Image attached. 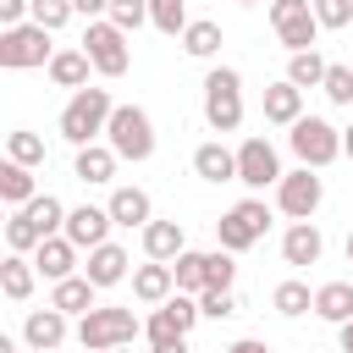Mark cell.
Returning a JSON list of instances; mask_svg holds the SVG:
<instances>
[{"label":"cell","mask_w":353,"mask_h":353,"mask_svg":"<svg viewBox=\"0 0 353 353\" xmlns=\"http://www.w3.org/2000/svg\"><path fill=\"white\" fill-rule=\"evenodd\" d=\"M110 116H116L110 88H77V94L66 99V110H61V138H66L72 149H88L94 138H105Z\"/></svg>","instance_id":"obj_1"},{"label":"cell","mask_w":353,"mask_h":353,"mask_svg":"<svg viewBox=\"0 0 353 353\" xmlns=\"http://www.w3.org/2000/svg\"><path fill=\"white\" fill-rule=\"evenodd\" d=\"M132 336H143V325H138V314L121 309V303H99L94 314L77 320L83 353H116V347H132Z\"/></svg>","instance_id":"obj_2"},{"label":"cell","mask_w":353,"mask_h":353,"mask_svg":"<svg viewBox=\"0 0 353 353\" xmlns=\"http://www.w3.org/2000/svg\"><path fill=\"white\" fill-rule=\"evenodd\" d=\"M105 143L116 149V160L143 165V160L154 154V121H149V110H143V105H116V116H110V127H105Z\"/></svg>","instance_id":"obj_3"},{"label":"cell","mask_w":353,"mask_h":353,"mask_svg":"<svg viewBox=\"0 0 353 353\" xmlns=\"http://www.w3.org/2000/svg\"><path fill=\"white\" fill-rule=\"evenodd\" d=\"M204 121L215 132H237L243 127V77L232 66H215L204 77Z\"/></svg>","instance_id":"obj_4"},{"label":"cell","mask_w":353,"mask_h":353,"mask_svg":"<svg viewBox=\"0 0 353 353\" xmlns=\"http://www.w3.org/2000/svg\"><path fill=\"white\" fill-rule=\"evenodd\" d=\"M287 143H292V154H298L309 171H325V165L342 154V132H336L325 116H298L292 132H287Z\"/></svg>","instance_id":"obj_5"},{"label":"cell","mask_w":353,"mask_h":353,"mask_svg":"<svg viewBox=\"0 0 353 353\" xmlns=\"http://www.w3.org/2000/svg\"><path fill=\"white\" fill-rule=\"evenodd\" d=\"M265 226H270L265 199H243V204H232V210L215 221V243H221L226 254H243V248H254V243L265 237Z\"/></svg>","instance_id":"obj_6"},{"label":"cell","mask_w":353,"mask_h":353,"mask_svg":"<svg viewBox=\"0 0 353 353\" xmlns=\"http://www.w3.org/2000/svg\"><path fill=\"white\" fill-rule=\"evenodd\" d=\"M55 50H50V33L39 22H22V28H0V66L6 72H28V66H50Z\"/></svg>","instance_id":"obj_7"},{"label":"cell","mask_w":353,"mask_h":353,"mask_svg":"<svg viewBox=\"0 0 353 353\" xmlns=\"http://www.w3.org/2000/svg\"><path fill=\"white\" fill-rule=\"evenodd\" d=\"M270 28H276V39H281L292 55L314 50V39H320L314 0H270Z\"/></svg>","instance_id":"obj_8"},{"label":"cell","mask_w":353,"mask_h":353,"mask_svg":"<svg viewBox=\"0 0 353 353\" xmlns=\"http://www.w3.org/2000/svg\"><path fill=\"white\" fill-rule=\"evenodd\" d=\"M83 50H88V61H94V72H99V77H121V72L132 66L127 33H121V28L110 22V17L88 22V33H83Z\"/></svg>","instance_id":"obj_9"},{"label":"cell","mask_w":353,"mask_h":353,"mask_svg":"<svg viewBox=\"0 0 353 353\" xmlns=\"http://www.w3.org/2000/svg\"><path fill=\"white\" fill-rule=\"evenodd\" d=\"M320 199H325V182H320V171H309V165L287 171V176H281V188H276V210H281V215H292V221H314Z\"/></svg>","instance_id":"obj_10"},{"label":"cell","mask_w":353,"mask_h":353,"mask_svg":"<svg viewBox=\"0 0 353 353\" xmlns=\"http://www.w3.org/2000/svg\"><path fill=\"white\" fill-rule=\"evenodd\" d=\"M281 160L270 149V138H243L237 143V182L243 188H281Z\"/></svg>","instance_id":"obj_11"},{"label":"cell","mask_w":353,"mask_h":353,"mask_svg":"<svg viewBox=\"0 0 353 353\" xmlns=\"http://www.w3.org/2000/svg\"><path fill=\"white\" fill-rule=\"evenodd\" d=\"M110 210H99V204H77V210H66V243H77V248H99V243H110Z\"/></svg>","instance_id":"obj_12"},{"label":"cell","mask_w":353,"mask_h":353,"mask_svg":"<svg viewBox=\"0 0 353 353\" xmlns=\"http://www.w3.org/2000/svg\"><path fill=\"white\" fill-rule=\"evenodd\" d=\"M22 336H28V347H39V353H55V347L66 342V314H61L55 303H44V309H33V314L22 320Z\"/></svg>","instance_id":"obj_13"},{"label":"cell","mask_w":353,"mask_h":353,"mask_svg":"<svg viewBox=\"0 0 353 353\" xmlns=\"http://www.w3.org/2000/svg\"><path fill=\"white\" fill-rule=\"evenodd\" d=\"M143 254L160 259V265L182 259V254H188V232H182V221H149V226H143Z\"/></svg>","instance_id":"obj_14"},{"label":"cell","mask_w":353,"mask_h":353,"mask_svg":"<svg viewBox=\"0 0 353 353\" xmlns=\"http://www.w3.org/2000/svg\"><path fill=\"white\" fill-rule=\"evenodd\" d=\"M320 254H325L320 226H314V221H292L287 237H281V259H287V265H320Z\"/></svg>","instance_id":"obj_15"},{"label":"cell","mask_w":353,"mask_h":353,"mask_svg":"<svg viewBox=\"0 0 353 353\" xmlns=\"http://www.w3.org/2000/svg\"><path fill=\"white\" fill-rule=\"evenodd\" d=\"M127 248L121 243H99V248H88V265H83V276L94 281V287H116V281H127Z\"/></svg>","instance_id":"obj_16"},{"label":"cell","mask_w":353,"mask_h":353,"mask_svg":"<svg viewBox=\"0 0 353 353\" xmlns=\"http://www.w3.org/2000/svg\"><path fill=\"white\" fill-rule=\"evenodd\" d=\"M171 292H176V276H171V265L149 259V265H138V270H132V298H138V303L160 309V303H165Z\"/></svg>","instance_id":"obj_17"},{"label":"cell","mask_w":353,"mask_h":353,"mask_svg":"<svg viewBox=\"0 0 353 353\" xmlns=\"http://www.w3.org/2000/svg\"><path fill=\"white\" fill-rule=\"evenodd\" d=\"M72 265H77V243H66V237H44V243L33 248V270H39L44 281H66Z\"/></svg>","instance_id":"obj_18"},{"label":"cell","mask_w":353,"mask_h":353,"mask_svg":"<svg viewBox=\"0 0 353 353\" xmlns=\"http://www.w3.org/2000/svg\"><path fill=\"white\" fill-rule=\"evenodd\" d=\"M193 171L204 182H237V149H226L221 138L215 143H199L193 149Z\"/></svg>","instance_id":"obj_19"},{"label":"cell","mask_w":353,"mask_h":353,"mask_svg":"<svg viewBox=\"0 0 353 353\" xmlns=\"http://www.w3.org/2000/svg\"><path fill=\"white\" fill-rule=\"evenodd\" d=\"M105 210H110V221H116V226H138V232L154 221V215H149V193H143V188H116Z\"/></svg>","instance_id":"obj_20"},{"label":"cell","mask_w":353,"mask_h":353,"mask_svg":"<svg viewBox=\"0 0 353 353\" xmlns=\"http://www.w3.org/2000/svg\"><path fill=\"white\" fill-rule=\"evenodd\" d=\"M94 281L88 276H66V281H55V292H50V303L61 309V314H94L99 303H94Z\"/></svg>","instance_id":"obj_21"},{"label":"cell","mask_w":353,"mask_h":353,"mask_svg":"<svg viewBox=\"0 0 353 353\" xmlns=\"http://www.w3.org/2000/svg\"><path fill=\"white\" fill-rule=\"evenodd\" d=\"M314 314L331 320V325H347V320H353V281H325V287H314Z\"/></svg>","instance_id":"obj_22"},{"label":"cell","mask_w":353,"mask_h":353,"mask_svg":"<svg viewBox=\"0 0 353 353\" xmlns=\"http://www.w3.org/2000/svg\"><path fill=\"white\" fill-rule=\"evenodd\" d=\"M88 66H94L88 50H55V61H50V83L77 94V88H88Z\"/></svg>","instance_id":"obj_23"},{"label":"cell","mask_w":353,"mask_h":353,"mask_svg":"<svg viewBox=\"0 0 353 353\" xmlns=\"http://www.w3.org/2000/svg\"><path fill=\"white\" fill-rule=\"evenodd\" d=\"M303 116V88H292L287 77L276 83V88H265V121H276V127H292Z\"/></svg>","instance_id":"obj_24"},{"label":"cell","mask_w":353,"mask_h":353,"mask_svg":"<svg viewBox=\"0 0 353 353\" xmlns=\"http://www.w3.org/2000/svg\"><path fill=\"white\" fill-rule=\"evenodd\" d=\"M0 199H6L11 210H28V204L39 199V188H33V165L6 160V165H0Z\"/></svg>","instance_id":"obj_25"},{"label":"cell","mask_w":353,"mask_h":353,"mask_svg":"<svg viewBox=\"0 0 353 353\" xmlns=\"http://www.w3.org/2000/svg\"><path fill=\"white\" fill-rule=\"evenodd\" d=\"M33 276H39V270H33V259H28V254H6V259H0V292H6L11 303H28Z\"/></svg>","instance_id":"obj_26"},{"label":"cell","mask_w":353,"mask_h":353,"mask_svg":"<svg viewBox=\"0 0 353 353\" xmlns=\"http://www.w3.org/2000/svg\"><path fill=\"white\" fill-rule=\"evenodd\" d=\"M171 276H176V292H188V298H199V292H210V254H182V259H171Z\"/></svg>","instance_id":"obj_27"},{"label":"cell","mask_w":353,"mask_h":353,"mask_svg":"<svg viewBox=\"0 0 353 353\" xmlns=\"http://www.w3.org/2000/svg\"><path fill=\"white\" fill-rule=\"evenodd\" d=\"M77 182H110L116 176V149L110 143H88V149H77Z\"/></svg>","instance_id":"obj_28"},{"label":"cell","mask_w":353,"mask_h":353,"mask_svg":"<svg viewBox=\"0 0 353 353\" xmlns=\"http://www.w3.org/2000/svg\"><path fill=\"white\" fill-rule=\"evenodd\" d=\"M22 215L39 226V237H61V232H66V204H61L55 193H39V199H33Z\"/></svg>","instance_id":"obj_29"},{"label":"cell","mask_w":353,"mask_h":353,"mask_svg":"<svg viewBox=\"0 0 353 353\" xmlns=\"http://www.w3.org/2000/svg\"><path fill=\"white\" fill-rule=\"evenodd\" d=\"M325 72H331V61H325L320 50H303V55L287 61V83H292V88H320Z\"/></svg>","instance_id":"obj_30"},{"label":"cell","mask_w":353,"mask_h":353,"mask_svg":"<svg viewBox=\"0 0 353 353\" xmlns=\"http://www.w3.org/2000/svg\"><path fill=\"white\" fill-rule=\"evenodd\" d=\"M270 303H276V314L298 320V314H309V309H314V292H309V281H281Z\"/></svg>","instance_id":"obj_31"},{"label":"cell","mask_w":353,"mask_h":353,"mask_svg":"<svg viewBox=\"0 0 353 353\" xmlns=\"http://www.w3.org/2000/svg\"><path fill=\"white\" fill-rule=\"evenodd\" d=\"M182 50H188V55H199V61H210V55L221 50V28H215V22H204V17H199V22H188Z\"/></svg>","instance_id":"obj_32"},{"label":"cell","mask_w":353,"mask_h":353,"mask_svg":"<svg viewBox=\"0 0 353 353\" xmlns=\"http://www.w3.org/2000/svg\"><path fill=\"white\" fill-rule=\"evenodd\" d=\"M143 336H149V347H171V342H182L188 331H182V325H176V314H171V309L160 303V309H154V314L143 320Z\"/></svg>","instance_id":"obj_33"},{"label":"cell","mask_w":353,"mask_h":353,"mask_svg":"<svg viewBox=\"0 0 353 353\" xmlns=\"http://www.w3.org/2000/svg\"><path fill=\"white\" fill-rule=\"evenodd\" d=\"M149 22L160 28V33H188V0H149Z\"/></svg>","instance_id":"obj_34"},{"label":"cell","mask_w":353,"mask_h":353,"mask_svg":"<svg viewBox=\"0 0 353 353\" xmlns=\"http://www.w3.org/2000/svg\"><path fill=\"white\" fill-rule=\"evenodd\" d=\"M6 154H11L17 165H44V138L28 132V127H17V132L6 138Z\"/></svg>","instance_id":"obj_35"},{"label":"cell","mask_w":353,"mask_h":353,"mask_svg":"<svg viewBox=\"0 0 353 353\" xmlns=\"http://www.w3.org/2000/svg\"><path fill=\"white\" fill-rule=\"evenodd\" d=\"M39 243H44V237H39V226L17 210V215L6 221V248H11V254H28V248H39Z\"/></svg>","instance_id":"obj_36"},{"label":"cell","mask_w":353,"mask_h":353,"mask_svg":"<svg viewBox=\"0 0 353 353\" xmlns=\"http://www.w3.org/2000/svg\"><path fill=\"white\" fill-rule=\"evenodd\" d=\"M66 17H77V11H72V0H33V11H28V22H39L44 33L66 28Z\"/></svg>","instance_id":"obj_37"},{"label":"cell","mask_w":353,"mask_h":353,"mask_svg":"<svg viewBox=\"0 0 353 353\" xmlns=\"http://www.w3.org/2000/svg\"><path fill=\"white\" fill-rule=\"evenodd\" d=\"M199 309H204L210 320H232L243 303H237V292H232V287H210V292H199Z\"/></svg>","instance_id":"obj_38"},{"label":"cell","mask_w":353,"mask_h":353,"mask_svg":"<svg viewBox=\"0 0 353 353\" xmlns=\"http://www.w3.org/2000/svg\"><path fill=\"white\" fill-rule=\"evenodd\" d=\"M121 33H132V28H143L149 22V0H110V11H105Z\"/></svg>","instance_id":"obj_39"},{"label":"cell","mask_w":353,"mask_h":353,"mask_svg":"<svg viewBox=\"0 0 353 353\" xmlns=\"http://www.w3.org/2000/svg\"><path fill=\"white\" fill-rule=\"evenodd\" d=\"M320 88H325L331 105H353V66H336V61H331V72H325Z\"/></svg>","instance_id":"obj_40"},{"label":"cell","mask_w":353,"mask_h":353,"mask_svg":"<svg viewBox=\"0 0 353 353\" xmlns=\"http://www.w3.org/2000/svg\"><path fill=\"white\" fill-rule=\"evenodd\" d=\"M314 17H320V28H347L353 22V0H314Z\"/></svg>","instance_id":"obj_41"},{"label":"cell","mask_w":353,"mask_h":353,"mask_svg":"<svg viewBox=\"0 0 353 353\" xmlns=\"http://www.w3.org/2000/svg\"><path fill=\"white\" fill-rule=\"evenodd\" d=\"M232 276H237L232 254H226V248H215V254H210V287H232Z\"/></svg>","instance_id":"obj_42"},{"label":"cell","mask_w":353,"mask_h":353,"mask_svg":"<svg viewBox=\"0 0 353 353\" xmlns=\"http://www.w3.org/2000/svg\"><path fill=\"white\" fill-rule=\"evenodd\" d=\"M72 11L77 17H99V11H110V0H72Z\"/></svg>","instance_id":"obj_43"},{"label":"cell","mask_w":353,"mask_h":353,"mask_svg":"<svg viewBox=\"0 0 353 353\" xmlns=\"http://www.w3.org/2000/svg\"><path fill=\"white\" fill-rule=\"evenodd\" d=\"M226 353H270V347H265V342H259V336H243V342H232V347H226Z\"/></svg>","instance_id":"obj_44"},{"label":"cell","mask_w":353,"mask_h":353,"mask_svg":"<svg viewBox=\"0 0 353 353\" xmlns=\"http://www.w3.org/2000/svg\"><path fill=\"white\" fill-rule=\"evenodd\" d=\"M336 347H342V353H353V320H347V325H336Z\"/></svg>","instance_id":"obj_45"},{"label":"cell","mask_w":353,"mask_h":353,"mask_svg":"<svg viewBox=\"0 0 353 353\" xmlns=\"http://www.w3.org/2000/svg\"><path fill=\"white\" fill-rule=\"evenodd\" d=\"M154 353H188V336H182V342H171V347H154Z\"/></svg>","instance_id":"obj_46"},{"label":"cell","mask_w":353,"mask_h":353,"mask_svg":"<svg viewBox=\"0 0 353 353\" xmlns=\"http://www.w3.org/2000/svg\"><path fill=\"white\" fill-rule=\"evenodd\" d=\"M342 154H353V127H342Z\"/></svg>","instance_id":"obj_47"},{"label":"cell","mask_w":353,"mask_h":353,"mask_svg":"<svg viewBox=\"0 0 353 353\" xmlns=\"http://www.w3.org/2000/svg\"><path fill=\"white\" fill-rule=\"evenodd\" d=\"M347 265H353V232H347Z\"/></svg>","instance_id":"obj_48"},{"label":"cell","mask_w":353,"mask_h":353,"mask_svg":"<svg viewBox=\"0 0 353 353\" xmlns=\"http://www.w3.org/2000/svg\"><path fill=\"white\" fill-rule=\"evenodd\" d=\"M116 353H132V347H116Z\"/></svg>","instance_id":"obj_49"},{"label":"cell","mask_w":353,"mask_h":353,"mask_svg":"<svg viewBox=\"0 0 353 353\" xmlns=\"http://www.w3.org/2000/svg\"><path fill=\"white\" fill-rule=\"evenodd\" d=\"M237 6H254V0H237Z\"/></svg>","instance_id":"obj_50"},{"label":"cell","mask_w":353,"mask_h":353,"mask_svg":"<svg viewBox=\"0 0 353 353\" xmlns=\"http://www.w3.org/2000/svg\"><path fill=\"white\" fill-rule=\"evenodd\" d=\"M28 353H39V347H28Z\"/></svg>","instance_id":"obj_51"}]
</instances>
